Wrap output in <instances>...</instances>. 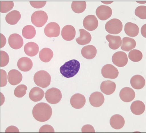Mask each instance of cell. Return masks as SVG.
<instances>
[{"label": "cell", "mask_w": 146, "mask_h": 133, "mask_svg": "<svg viewBox=\"0 0 146 133\" xmlns=\"http://www.w3.org/2000/svg\"><path fill=\"white\" fill-rule=\"evenodd\" d=\"M52 114V107L45 103L40 102L36 104L32 110L34 118L40 122H45L48 120Z\"/></svg>", "instance_id": "1"}, {"label": "cell", "mask_w": 146, "mask_h": 133, "mask_svg": "<svg viewBox=\"0 0 146 133\" xmlns=\"http://www.w3.org/2000/svg\"><path fill=\"white\" fill-rule=\"evenodd\" d=\"M80 66V63L77 60H71L66 62L60 67V71L63 76L67 78H71L78 72Z\"/></svg>", "instance_id": "2"}, {"label": "cell", "mask_w": 146, "mask_h": 133, "mask_svg": "<svg viewBox=\"0 0 146 133\" xmlns=\"http://www.w3.org/2000/svg\"><path fill=\"white\" fill-rule=\"evenodd\" d=\"M51 77L47 71L40 70L36 72L34 75V81L38 86L43 88L48 87L50 85Z\"/></svg>", "instance_id": "3"}, {"label": "cell", "mask_w": 146, "mask_h": 133, "mask_svg": "<svg viewBox=\"0 0 146 133\" xmlns=\"http://www.w3.org/2000/svg\"><path fill=\"white\" fill-rule=\"evenodd\" d=\"M123 28V23L119 20L117 18L110 20L105 25V29L110 34H119Z\"/></svg>", "instance_id": "4"}, {"label": "cell", "mask_w": 146, "mask_h": 133, "mask_svg": "<svg viewBox=\"0 0 146 133\" xmlns=\"http://www.w3.org/2000/svg\"><path fill=\"white\" fill-rule=\"evenodd\" d=\"M48 18V16L45 11H37L32 15L31 21L32 24L36 27L41 28L46 23Z\"/></svg>", "instance_id": "5"}, {"label": "cell", "mask_w": 146, "mask_h": 133, "mask_svg": "<svg viewBox=\"0 0 146 133\" xmlns=\"http://www.w3.org/2000/svg\"><path fill=\"white\" fill-rule=\"evenodd\" d=\"M62 95L60 90L56 88L48 89L46 92L45 97L49 103L56 104L58 103L62 99Z\"/></svg>", "instance_id": "6"}, {"label": "cell", "mask_w": 146, "mask_h": 133, "mask_svg": "<svg viewBox=\"0 0 146 133\" xmlns=\"http://www.w3.org/2000/svg\"><path fill=\"white\" fill-rule=\"evenodd\" d=\"M44 32L45 35L48 37H56L60 35V27L58 24L52 22L45 26Z\"/></svg>", "instance_id": "7"}, {"label": "cell", "mask_w": 146, "mask_h": 133, "mask_svg": "<svg viewBox=\"0 0 146 133\" xmlns=\"http://www.w3.org/2000/svg\"><path fill=\"white\" fill-rule=\"evenodd\" d=\"M101 73L105 78L114 79L118 77L119 71L113 65L108 64L102 68Z\"/></svg>", "instance_id": "8"}, {"label": "cell", "mask_w": 146, "mask_h": 133, "mask_svg": "<svg viewBox=\"0 0 146 133\" xmlns=\"http://www.w3.org/2000/svg\"><path fill=\"white\" fill-rule=\"evenodd\" d=\"M112 60L113 64L117 66L123 67L128 63V56L124 52H117L113 54Z\"/></svg>", "instance_id": "9"}, {"label": "cell", "mask_w": 146, "mask_h": 133, "mask_svg": "<svg viewBox=\"0 0 146 133\" xmlns=\"http://www.w3.org/2000/svg\"><path fill=\"white\" fill-rule=\"evenodd\" d=\"M84 27L88 31H92L97 28L98 22L96 17L90 15L86 17L83 22Z\"/></svg>", "instance_id": "10"}, {"label": "cell", "mask_w": 146, "mask_h": 133, "mask_svg": "<svg viewBox=\"0 0 146 133\" xmlns=\"http://www.w3.org/2000/svg\"><path fill=\"white\" fill-rule=\"evenodd\" d=\"M96 14L100 20L105 21L111 17L112 14V10L109 7L101 5L97 8Z\"/></svg>", "instance_id": "11"}, {"label": "cell", "mask_w": 146, "mask_h": 133, "mask_svg": "<svg viewBox=\"0 0 146 133\" xmlns=\"http://www.w3.org/2000/svg\"><path fill=\"white\" fill-rule=\"evenodd\" d=\"M86 99L84 95L80 94H76L71 97L70 103L74 108L79 109L84 107L86 104Z\"/></svg>", "instance_id": "12"}, {"label": "cell", "mask_w": 146, "mask_h": 133, "mask_svg": "<svg viewBox=\"0 0 146 133\" xmlns=\"http://www.w3.org/2000/svg\"><path fill=\"white\" fill-rule=\"evenodd\" d=\"M8 43L12 48L18 50L21 48L23 45V40L20 35L13 33L8 38Z\"/></svg>", "instance_id": "13"}, {"label": "cell", "mask_w": 146, "mask_h": 133, "mask_svg": "<svg viewBox=\"0 0 146 133\" xmlns=\"http://www.w3.org/2000/svg\"><path fill=\"white\" fill-rule=\"evenodd\" d=\"M135 91L130 87H124L121 89L120 92V98L124 102H131L135 98Z\"/></svg>", "instance_id": "14"}, {"label": "cell", "mask_w": 146, "mask_h": 133, "mask_svg": "<svg viewBox=\"0 0 146 133\" xmlns=\"http://www.w3.org/2000/svg\"><path fill=\"white\" fill-rule=\"evenodd\" d=\"M104 96L101 92H96L91 94L89 98V102L91 105L95 107H99L104 103Z\"/></svg>", "instance_id": "15"}, {"label": "cell", "mask_w": 146, "mask_h": 133, "mask_svg": "<svg viewBox=\"0 0 146 133\" xmlns=\"http://www.w3.org/2000/svg\"><path fill=\"white\" fill-rule=\"evenodd\" d=\"M23 78V75L18 70L13 69L8 72L7 79L9 83L11 85H18L21 82Z\"/></svg>", "instance_id": "16"}, {"label": "cell", "mask_w": 146, "mask_h": 133, "mask_svg": "<svg viewBox=\"0 0 146 133\" xmlns=\"http://www.w3.org/2000/svg\"><path fill=\"white\" fill-rule=\"evenodd\" d=\"M61 34L64 39L66 41H70L75 38L76 29L72 25H67L63 28Z\"/></svg>", "instance_id": "17"}, {"label": "cell", "mask_w": 146, "mask_h": 133, "mask_svg": "<svg viewBox=\"0 0 146 133\" xmlns=\"http://www.w3.org/2000/svg\"><path fill=\"white\" fill-rule=\"evenodd\" d=\"M116 85L111 81H105L102 82L100 89L101 92L106 95H111L115 91Z\"/></svg>", "instance_id": "18"}, {"label": "cell", "mask_w": 146, "mask_h": 133, "mask_svg": "<svg viewBox=\"0 0 146 133\" xmlns=\"http://www.w3.org/2000/svg\"><path fill=\"white\" fill-rule=\"evenodd\" d=\"M33 62L30 58L27 57H23L19 59L17 62V66L22 71H29L33 67Z\"/></svg>", "instance_id": "19"}, {"label": "cell", "mask_w": 146, "mask_h": 133, "mask_svg": "<svg viewBox=\"0 0 146 133\" xmlns=\"http://www.w3.org/2000/svg\"><path fill=\"white\" fill-rule=\"evenodd\" d=\"M110 124L113 128L117 130L120 129L122 128L125 125V119L121 115L115 114L110 119Z\"/></svg>", "instance_id": "20"}, {"label": "cell", "mask_w": 146, "mask_h": 133, "mask_svg": "<svg viewBox=\"0 0 146 133\" xmlns=\"http://www.w3.org/2000/svg\"><path fill=\"white\" fill-rule=\"evenodd\" d=\"M81 53L84 58L88 60H92L96 56L97 50L93 45H88L83 47Z\"/></svg>", "instance_id": "21"}, {"label": "cell", "mask_w": 146, "mask_h": 133, "mask_svg": "<svg viewBox=\"0 0 146 133\" xmlns=\"http://www.w3.org/2000/svg\"><path fill=\"white\" fill-rule=\"evenodd\" d=\"M44 92L43 90L38 87H34L30 91L29 97L34 102H38L41 100L44 96Z\"/></svg>", "instance_id": "22"}, {"label": "cell", "mask_w": 146, "mask_h": 133, "mask_svg": "<svg viewBox=\"0 0 146 133\" xmlns=\"http://www.w3.org/2000/svg\"><path fill=\"white\" fill-rule=\"evenodd\" d=\"M106 39L109 43V47L111 49H117L121 46L122 43L121 38L119 36H113L108 35L106 37Z\"/></svg>", "instance_id": "23"}, {"label": "cell", "mask_w": 146, "mask_h": 133, "mask_svg": "<svg viewBox=\"0 0 146 133\" xmlns=\"http://www.w3.org/2000/svg\"><path fill=\"white\" fill-rule=\"evenodd\" d=\"M39 50L38 45L34 42H30L25 45L24 50L25 54L28 56L33 57L38 54Z\"/></svg>", "instance_id": "24"}, {"label": "cell", "mask_w": 146, "mask_h": 133, "mask_svg": "<svg viewBox=\"0 0 146 133\" xmlns=\"http://www.w3.org/2000/svg\"><path fill=\"white\" fill-rule=\"evenodd\" d=\"M130 84L133 88L140 90L143 88L145 86V81L141 75H136L133 76L131 79Z\"/></svg>", "instance_id": "25"}, {"label": "cell", "mask_w": 146, "mask_h": 133, "mask_svg": "<svg viewBox=\"0 0 146 133\" xmlns=\"http://www.w3.org/2000/svg\"><path fill=\"white\" fill-rule=\"evenodd\" d=\"M131 110L135 115H140L145 111V104L142 101L137 100L132 103L130 107Z\"/></svg>", "instance_id": "26"}, {"label": "cell", "mask_w": 146, "mask_h": 133, "mask_svg": "<svg viewBox=\"0 0 146 133\" xmlns=\"http://www.w3.org/2000/svg\"><path fill=\"white\" fill-rule=\"evenodd\" d=\"M80 36L76 39V41L79 45H84L88 44L92 39L91 35L89 32L83 29H80Z\"/></svg>", "instance_id": "27"}, {"label": "cell", "mask_w": 146, "mask_h": 133, "mask_svg": "<svg viewBox=\"0 0 146 133\" xmlns=\"http://www.w3.org/2000/svg\"><path fill=\"white\" fill-rule=\"evenodd\" d=\"M21 18V15L19 11L13 10L6 15V21L8 24L14 25L17 24Z\"/></svg>", "instance_id": "28"}, {"label": "cell", "mask_w": 146, "mask_h": 133, "mask_svg": "<svg viewBox=\"0 0 146 133\" xmlns=\"http://www.w3.org/2000/svg\"><path fill=\"white\" fill-rule=\"evenodd\" d=\"M124 30L127 35L132 37L137 36L139 34V28L135 24L127 23L125 25Z\"/></svg>", "instance_id": "29"}, {"label": "cell", "mask_w": 146, "mask_h": 133, "mask_svg": "<svg viewBox=\"0 0 146 133\" xmlns=\"http://www.w3.org/2000/svg\"><path fill=\"white\" fill-rule=\"evenodd\" d=\"M136 43L133 39L125 37L123 38L121 45V49L124 51L129 52L135 48Z\"/></svg>", "instance_id": "30"}, {"label": "cell", "mask_w": 146, "mask_h": 133, "mask_svg": "<svg viewBox=\"0 0 146 133\" xmlns=\"http://www.w3.org/2000/svg\"><path fill=\"white\" fill-rule=\"evenodd\" d=\"M53 52L52 50L48 48H44L39 52V58L44 63H48L53 58Z\"/></svg>", "instance_id": "31"}, {"label": "cell", "mask_w": 146, "mask_h": 133, "mask_svg": "<svg viewBox=\"0 0 146 133\" xmlns=\"http://www.w3.org/2000/svg\"><path fill=\"white\" fill-rule=\"evenodd\" d=\"M36 33L35 28L31 25L25 26L22 30L23 36L28 39H31L35 37Z\"/></svg>", "instance_id": "32"}, {"label": "cell", "mask_w": 146, "mask_h": 133, "mask_svg": "<svg viewBox=\"0 0 146 133\" xmlns=\"http://www.w3.org/2000/svg\"><path fill=\"white\" fill-rule=\"evenodd\" d=\"M86 7V1H74L71 4V8L74 12L77 13H82L85 10Z\"/></svg>", "instance_id": "33"}, {"label": "cell", "mask_w": 146, "mask_h": 133, "mask_svg": "<svg viewBox=\"0 0 146 133\" xmlns=\"http://www.w3.org/2000/svg\"><path fill=\"white\" fill-rule=\"evenodd\" d=\"M129 59L132 61L137 62L141 60L143 58V54L140 50L134 49L131 50L129 53Z\"/></svg>", "instance_id": "34"}, {"label": "cell", "mask_w": 146, "mask_h": 133, "mask_svg": "<svg viewBox=\"0 0 146 133\" xmlns=\"http://www.w3.org/2000/svg\"><path fill=\"white\" fill-rule=\"evenodd\" d=\"M14 7V3L13 1H1V12L6 13L11 10Z\"/></svg>", "instance_id": "35"}, {"label": "cell", "mask_w": 146, "mask_h": 133, "mask_svg": "<svg viewBox=\"0 0 146 133\" xmlns=\"http://www.w3.org/2000/svg\"><path fill=\"white\" fill-rule=\"evenodd\" d=\"M27 89V87L25 85H19L15 89L14 95L17 97H23L26 94Z\"/></svg>", "instance_id": "36"}, {"label": "cell", "mask_w": 146, "mask_h": 133, "mask_svg": "<svg viewBox=\"0 0 146 133\" xmlns=\"http://www.w3.org/2000/svg\"><path fill=\"white\" fill-rule=\"evenodd\" d=\"M135 14L141 19L146 18V7L141 6L138 7L135 9Z\"/></svg>", "instance_id": "37"}, {"label": "cell", "mask_w": 146, "mask_h": 133, "mask_svg": "<svg viewBox=\"0 0 146 133\" xmlns=\"http://www.w3.org/2000/svg\"><path fill=\"white\" fill-rule=\"evenodd\" d=\"M9 61V55L6 52L1 51V67H4L8 64Z\"/></svg>", "instance_id": "38"}, {"label": "cell", "mask_w": 146, "mask_h": 133, "mask_svg": "<svg viewBox=\"0 0 146 133\" xmlns=\"http://www.w3.org/2000/svg\"><path fill=\"white\" fill-rule=\"evenodd\" d=\"M7 75L5 71L1 69V87H4L7 83Z\"/></svg>", "instance_id": "39"}, {"label": "cell", "mask_w": 146, "mask_h": 133, "mask_svg": "<svg viewBox=\"0 0 146 133\" xmlns=\"http://www.w3.org/2000/svg\"><path fill=\"white\" fill-rule=\"evenodd\" d=\"M30 4L34 8L39 9L44 7L46 3L45 1H30Z\"/></svg>", "instance_id": "40"}, {"label": "cell", "mask_w": 146, "mask_h": 133, "mask_svg": "<svg viewBox=\"0 0 146 133\" xmlns=\"http://www.w3.org/2000/svg\"><path fill=\"white\" fill-rule=\"evenodd\" d=\"M55 131L53 127L48 124L43 125L40 128L39 132H54Z\"/></svg>", "instance_id": "41"}, {"label": "cell", "mask_w": 146, "mask_h": 133, "mask_svg": "<svg viewBox=\"0 0 146 133\" xmlns=\"http://www.w3.org/2000/svg\"><path fill=\"white\" fill-rule=\"evenodd\" d=\"M81 131L82 132H95L94 127L90 124H86L83 126Z\"/></svg>", "instance_id": "42"}, {"label": "cell", "mask_w": 146, "mask_h": 133, "mask_svg": "<svg viewBox=\"0 0 146 133\" xmlns=\"http://www.w3.org/2000/svg\"><path fill=\"white\" fill-rule=\"evenodd\" d=\"M5 132H19V131L16 126H11L6 129Z\"/></svg>", "instance_id": "43"}, {"label": "cell", "mask_w": 146, "mask_h": 133, "mask_svg": "<svg viewBox=\"0 0 146 133\" xmlns=\"http://www.w3.org/2000/svg\"><path fill=\"white\" fill-rule=\"evenodd\" d=\"M1 48H2L5 45L6 43V39L4 35L1 33Z\"/></svg>", "instance_id": "44"}, {"label": "cell", "mask_w": 146, "mask_h": 133, "mask_svg": "<svg viewBox=\"0 0 146 133\" xmlns=\"http://www.w3.org/2000/svg\"><path fill=\"white\" fill-rule=\"evenodd\" d=\"M141 33L144 37L146 38V24L143 26L141 29Z\"/></svg>", "instance_id": "45"}]
</instances>
